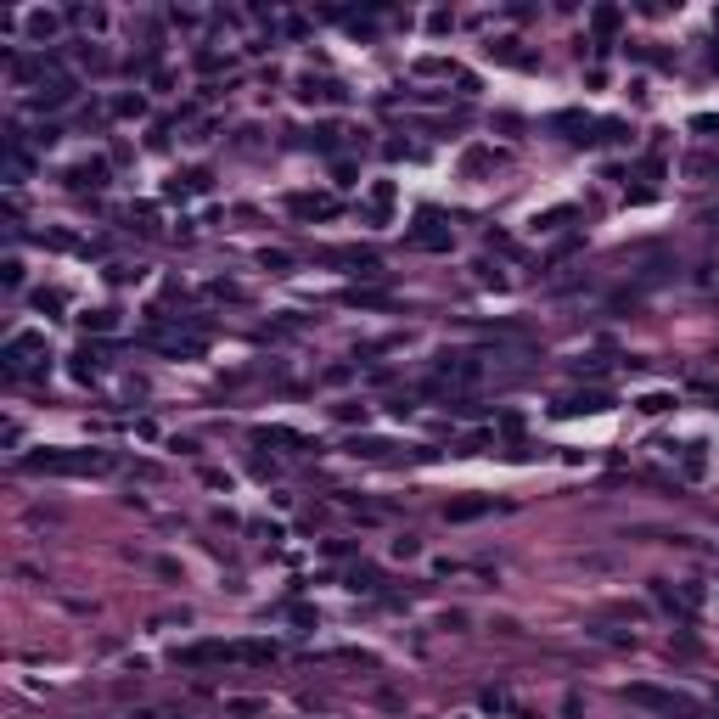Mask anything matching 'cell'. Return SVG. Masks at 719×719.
<instances>
[{"label": "cell", "mask_w": 719, "mask_h": 719, "mask_svg": "<svg viewBox=\"0 0 719 719\" xmlns=\"http://www.w3.org/2000/svg\"><path fill=\"white\" fill-rule=\"evenodd\" d=\"M40 472H107L113 461H107V455H40V461H35Z\"/></svg>", "instance_id": "6da1fadb"}, {"label": "cell", "mask_w": 719, "mask_h": 719, "mask_svg": "<svg viewBox=\"0 0 719 719\" xmlns=\"http://www.w3.org/2000/svg\"><path fill=\"white\" fill-rule=\"evenodd\" d=\"M35 354H46V338H40V332H17V338L6 343V354H0V360H6V371H23Z\"/></svg>", "instance_id": "7a4b0ae2"}, {"label": "cell", "mask_w": 719, "mask_h": 719, "mask_svg": "<svg viewBox=\"0 0 719 719\" xmlns=\"http://www.w3.org/2000/svg\"><path fill=\"white\" fill-rule=\"evenodd\" d=\"M366 214H371V225H388V214H394V186H388V180H377V186H371Z\"/></svg>", "instance_id": "3957f363"}, {"label": "cell", "mask_w": 719, "mask_h": 719, "mask_svg": "<svg viewBox=\"0 0 719 719\" xmlns=\"http://www.w3.org/2000/svg\"><path fill=\"white\" fill-rule=\"evenodd\" d=\"M630 703H646V708H685V697H669V692H652V685H630Z\"/></svg>", "instance_id": "277c9868"}, {"label": "cell", "mask_w": 719, "mask_h": 719, "mask_svg": "<svg viewBox=\"0 0 719 719\" xmlns=\"http://www.w3.org/2000/svg\"><path fill=\"white\" fill-rule=\"evenodd\" d=\"M416 242H421V248H450V231H444V225H439L433 214H421V225H416Z\"/></svg>", "instance_id": "5b68a950"}]
</instances>
